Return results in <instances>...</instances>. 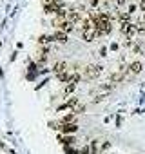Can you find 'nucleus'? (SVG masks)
<instances>
[{"mask_svg": "<svg viewBox=\"0 0 145 154\" xmlns=\"http://www.w3.org/2000/svg\"><path fill=\"white\" fill-rule=\"evenodd\" d=\"M53 26L58 29V31H62V33H71L72 29H75V24L72 22H69V20H62V18H56L54 22H53Z\"/></svg>", "mask_w": 145, "mask_h": 154, "instance_id": "1", "label": "nucleus"}, {"mask_svg": "<svg viewBox=\"0 0 145 154\" xmlns=\"http://www.w3.org/2000/svg\"><path fill=\"white\" fill-rule=\"evenodd\" d=\"M78 103H80V100H78V98H69L65 103L58 105V109H56V111H58V112H63V111H69V109H71V112H72V111H75V107H76Z\"/></svg>", "mask_w": 145, "mask_h": 154, "instance_id": "2", "label": "nucleus"}, {"mask_svg": "<svg viewBox=\"0 0 145 154\" xmlns=\"http://www.w3.org/2000/svg\"><path fill=\"white\" fill-rule=\"evenodd\" d=\"M103 67L102 65H87L85 67V76L87 78H98V76L102 74Z\"/></svg>", "mask_w": 145, "mask_h": 154, "instance_id": "3", "label": "nucleus"}, {"mask_svg": "<svg viewBox=\"0 0 145 154\" xmlns=\"http://www.w3.org/2000/svg\"><path fill=\"white\" fill-rule=\"evenodd\" d=\"M56 129H60L62 134H75V132H78V125L76 123H60V127H56Z\"/></svg>", "mask_w": 145, "mask_h": 154, "instance_id": "4", "label": "nucleus"}, {"mask_svg": "<svg viewBox=\"0 0 145 154\" xmlns=\"http://www.w3.org/2000/svg\"><path fill=\"white\" fill-rule=\"evenodd\" d=\"M78 27L82 29V33H84V31H91V29H94V22H93L89 17H87L85 20H82V22L78 24Z\"/></svg>", "mask_w": 145, "mask_h": 154, "instance_id": "5", "label": "nucleus"}, {"mask_svg": "<svg viewBox=\"0 0 145 154\" xmlns=\"http://www.w3.org/2000/svg\"><path fill=\"white\" fill-rule=\"evenodd\" d=\"M80 11H76V9H69V13H67V20L69 22H72V24H78L80 22Z\"/></svg>", "mask_w": 145, "mask_h": 154, "instance_id": "6", "label": "nucleus"}, {"mask_svg": "<svg viewBox=\"0 0 145 154\" xmlns=\"http://www.w3.org/2000/svg\"><path fill=\"white\" fill-rule=\"evenodd\" d=\"M129 71H131L132 74H140V72L143 71V63H141L140 60H136V62L129 63Z\"/></svg>", "mask_w": 145, "mask_h": 154, "instance_id": "7", "label": "nucleus"}, {"mask_svg": "<svg viewBox=\"0 0 145 154\" xmlns=\"http://www.w3.org/2000/svg\"><path fill=\"white\" fill-rule=\"evenodd\" d=\"M82 38H84L85 42H94V40L98 38V35H96L94 29H91V31H84V33H82Z\"/></svg>", "mask_w": 145, "mask_h": 154, "instance_id": "8", "label": "nucleus"}, {"mask_svg": "<svg viewBox=\"0 0 145 154\" xmlns=\"http://www.w3.org/2000/svg\"><path fill=\"white\" fill-rule=\"evenodd\" d=\"M53 40H54V42H58V44H65V42H67V33L56 31V33L53 35Z\"/></svg>", "mask_w": 145, "mask_h": 154, "instance_id": "9", "label": "nucleus"}, {"mask_svg": "<svg viewBox=\"0 0 145 154\" xmlns=\"http://www.w3.org/2000/svg\"><path fill=\"white\" fill-rule=\"evenodd\" d=\"M58 141L62 143V145H65V147H69V145H72V136H67V134H60L58 136Z\"/></svg>", "mask_w": 145, "mask_h": 154, "instance_id": "10", "label": "nucleus"}, {"mask_svg": "<svg viewBox=\"0 0 145 154\" xmlns=\"http://www.w3.org/2000/svg\"><path fill=\"white\" fill-rule=\"evenodd\" d=\"M60 123H76V114H75V112H69V114L62 116Z\"/></svg>", "mask_w": 145, "mask_h": 154, "instance_id": "11", "label": "nucleus"}, {"mask_svg": "<svg viewBox=\"0 0 145 154\" xmlns=\"http://www.w3.org/2000/svg\"><path fill=\"white\" fill-rule=\"evenodd\" d=\"M53 71H54L56 74H60V72L67 71V63H65V62H56V63H54V67H53Z\"/></svg>", "mask_w": 145, "mask_h": 154, "instance_id": "12", "label": "nucleus"}, {"mask_svg": "<svg viewBox=\"0 0 145 154\" xmlns=\"http://www.w3.org/2000/svg\"><path fill=\"white\" fill-rule=\"evenodd\" d=\"M56 78H58V82H62V84H69V78H71V74H69L67 71H63V72L56 74Z\"/></svg>", "mask_w": 145, "mask_h": 154, "instance_id": "13", "label": "nucleus"}, {"mask_svg": "<svg viewBox=\"0 0 145 154\" xmlns=\"http://www.w3.org/2000/svg\"><path fill=\"white\" fill-rule=\"evenodd\" d=\"M118 18H120V22H122V24H125V22H131V15H129L127 11H122V13H118Z\"/></svg>", "mask_w": 145, "mask_h": 154, "instance_id": "14", "label": "nucleus"}, {"mask_svg": "<svg viewBox=\"0 0 145 154\" xmlns=\"http://www.w3.org/2000/svg\"><path fill=\"white\" fill-rule=\"evenodd\" d=\"M80 82V74L78 72H75V74H71V78H69V84H72V85H76Z\"/></svg>", "mask_w": 145, "mask_h": 154, "instance_id": "15", "label": "nucleus"}, {"mask_svg": "<svg viewBox=\"0 0 145 154\" xmlns=\"http://www.w3.org/2000/svg\"><path fill=\"white\" fill-rule=\"evenodd\" d=\"M109 149H111V141L105 140V141L100 143V152H105V150H109Z\"/></svg>", "mask_w": 145, "mask_h": 154, "instance_id": "16", "label": "nucleus"}, {"mask_svg": "<svg viewBox=\"0 0 145 154\" xmlns=\"http://www.w3.org/2000/svg\"><path fill=\"white\" fill-rule=\"evenodd\" d=\"M75 89H76V85H72V84H67V85H65V89H63V94H67V96H69V94H71L72 91H75Z\"/></svg>", "mask_w": 145, "mask_h": 154, "instance_id": "17", "label": "nucleus"}, {"mask_svg": "<svg viewBox=\"0 0 145 154\" xmlns=\"http://www.w3.org/2000/svg\"><path fill=\"white\" fill-rule=\"evenodd\" d=\"M49 42H53V36H49V35H47V36H45V35L40 36V44H42V45H45V44H49Z\"/></svg>", "mask_w": 145, "mask_h": 154, "instance_id": "18", "label": "nucleus"}, {"mask_svg": "<svg viewBox=\"0 0 145 154\" xmlns=\"http://www.w3.org/2000/svg\"><path fill=\"white\" fill-rule=\"evenodd\" d=\"M136 9H138V6H136V4H129L127 13H129V15H132V13H136Z\"/></svg>", "mask_w": 145, "mask_h": 154, "instance_id": "19", "label": "nucleus"}, {"mask_svg": "<svg viewBox=\"0 0 145 154\" xmlns=\"http://www.w3.org/2000/svg\"><path fill=\"white\" fill-rule=\"evenodd\" d=\"M80 154H91V147H89V145H85V147L80 150Z\"/></svg>", "mask_w": 145, "mask_h": 154, "instance_id": "20", "label": "nucleus"}, {"mask_svg": "<svg viewBox=\"0 0 145 154\" xmlns=\"http://www.w3.org/2000/svg\"><path fill=\"white\" fill-rule=\"evenodd\" d=\"M118 49H120V44L118 42H113L111 44V51H118Z\"/></svg>", "mask_w": 145, "mask_h": 154, "instance_id": "21", "label": "nucleus"}, {"mask_svg": "<svg viewBox=\"0 0 145 154\" xmlns=\"http://www.w3.org/2000/svg\"><path fill=\"white\" fill-rule=\"evenodd\" d=\"M122 122H123V118H122L120 114H116V125H118V127L122 125Z\"/></svg>", "mask_w": 145, "mask_h": 154, "instance_id": "22", "label": "nucleus"}, {"mask_svg": "<svg viewBox=\"0 0 145 154\" xmlns=\"http://www.w3.org/2000/svg\"><path fill=\"white\" fill-rule=\"evenodd\" d=\"M107 54V47H100V56H105Z\"/></svg>", "mask_w": 145, "mask_h": 154, "instance_id": "23", "label": "nucleus"}, {"mask_svg": "<svg viewBox=\"0 0 145 154\" xmlns=\"http://www.w3.org/2000/svg\"><path fill=\"white\" fill-rule=\"evenodd\" d=\"M98 4H100V0H91V8H98Z\"/></svg>", "mask_w": 145, "mask_h": 154, "instance_id": "24", "label": "nucleus"}, {"mask_svg": "<svg viewBox=\"0 0 145 154\" xmlns=\"http://www.w3.org/2000/svg\"><path fill=\"white\" fill-rule=\"evenodd\" d=\"M67 154H80V150H72V149H67Z\"/></svg>", "mask_w": 145, "mask_h": 154, "instance_id": "25", "label": "nucleus"}, {"mask_svg": "<svg viewBox=\"0 0 145 154\" xmlns=\"http://www.w3.org/2000/svg\"><path fill=\"white\" fill-rule=\"evenodd\" d=\"M140 8H141V11L145 13V0H141V4H140Z\"/></svg>", "mask_w": 145, "mask_h": 154, "instance_id": "26", "label": "nucleus"}, {"mask_svg": "<svg viewBox=\"0 0 145 154\" xmlns=\"http://www.w3.org/2000/svg\"><path fill=\"white\" fill-rule=\"evenodd\" d=\"M125 2H127V0H116V4H118V6H123Z\"/></svg>", "mask_w": 145, "mask_h": 154, "instance_id": "27", "label": "nucleus"}, {"mask_svg": "<svg viewBox=\"0 0 145 154\" xmlns=\"http://www.w3.org/2000/svg\"><path fill=\"white\" fill-rule=\"evenodd\" d=\"M143 22H145V13H143Z\"/></svg>", "mask_w": 145, "mask_h": 154, "instance_id": "28", "label": "nucleus"}]
</instances>
